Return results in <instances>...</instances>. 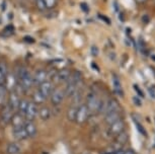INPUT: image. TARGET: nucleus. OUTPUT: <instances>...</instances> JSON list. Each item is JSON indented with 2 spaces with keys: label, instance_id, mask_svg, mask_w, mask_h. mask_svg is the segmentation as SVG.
Listing matches in <instances>:
<instances>
[{
  "label": "nucleus",
  "instance_id": "9",
  "mask_svg": "<svg viewBox=\"0 0 155 154\" xmlns=\"http://www.w3.org/2000/svg\"><path fill=\"white\" fill-rule=\"evenodd\" d=\"M17 84H18V80H17L16 75L13 73H8L4 81V86L6 87L7 90H14Z\"/></svg>",
  "mask_w": 155,
  "mask_h": 154
},
{
  "label": "nucleus",
  "instance_id": "12",
  "mask_svg": "<svg viewBox=\"0 0 155 154\" xmlns=\"http://www.w3.org/2000/svg\"><path fill=\"white\" fill-rule=\"evenodd\" d=\"M25 116L19 114L18 112L13 113L12 118H11V121H10V124H11V126H12V128L23 126V125H25Z\"/></svg>",
  "mask_w": 155,
  "mask_h": 154
},
{
  "label": "nucleus",
  "instance_id": "18",
  "mask_svg": "<svg viewBox=\"0 0 155 154\" xmlns=\"http://www.w3.org/2000/svg\"><path fill=\"white\" fill-rule=\"evenodd\" d=\"M38 115H39V117L42 119L43 121H47V120H49L50 117H51V111H50L49 107L43 106L39 110Z\"/></svg>",
  "mask_w": 155,
  "mask_h": 154
},
{
  "label": "nucleus",
  "instance_id": "6",
  "mask_svg": "<svg viewBox=\"0 0 155 154\" xmlns=\"http://www.w3.org/2000/svg\"><path fill=\"white\" fill-rule=\"evenodd\" d=\"M38 113H39V109H38V104H36L34 101H28L27 111L25 113V121H33L36 119Z\"/></svg>",
  "mask_w": 155,
  "mask_h": 154
},
{
  "label": "nucleus",
  "instance_id": "5",
  "mask_svg": "<svg viewBox=\"0 0 155 154\" xmlns=\"http://www.w3.org/2000/svg\"><path fill=\"white\" fill-rule=\"evenodd\" d=\"M20 103V97L18 93L15 90H11L9 93H8V97H7V104L9 106V107L13 111V113L17 112V109H18V104Z\"/></svg>",
  "mask_w": 155,
  "mask_h": 154
},
{
  "label": "nucleus",
  "instance_id": "29",
  "mask_svg": "<svg viewBox=\"0 0 155 154\" xmlns=\"http://www.w3.org/2000/svg\"><path fill=\"white\" fill-rule=\"evenodd\" d=\"M122 154H136V152L134 150H132V149H128V150L124 151Z\"/></svg>",
  "mask_w": 155,
  "mask_h": 154
},
{
  "label": "nucleus",
  "instance_id": "2",
  "mask_svg": "<svg viewBox=\"0 0 155 154\" xmlns=\"http://www.w3.org/2000/svg\"><path fill=\"white\" fill-rule=\"evenodd\" d=\"M86 106L88 107L90 115L95 114V113L101 112L102 109V100L97 97V94L94 92H90L86 97Z\"/></svg>",
  "mask_w": 155,
  "mask_h": 154
},
{
  "label": "nucleus",
  "instance_id": "28",
  "mask_svg": "<svg viewBox=\"0 0 155 154\" xmlns=\"http://www.w3.org/2000/svg\"><path fill=\"white\" fill-rule=\"evenodd\" d=\"M136 125H137V129L140 131V133H141V134H143L144 136H146V131H145L144 128H143L141 125L138 123V122H136Z\"/></svg>",
  "mask_w": 155,
  "mask_h": 154
},
{
  "label": "nucleus",
  "instance_id": "32",
  "mask_svg": "<svg viewBox=\"0 0 155 154\" xmlns=\"http://www.w3.org/2000/svg\"><path fill=\"white\" fill-rule=\"evenodd\" d=\"M81 7H82V9L84 10V11H85V12H88V6H87V5H86V3H85V6H84V3H82V4H81Z\"/></svg>",
  "mask_w": 155,
  "mask_h": 154
},
{
  "label": "nucleus",
  "instance_id": "15",
  "mask_svg": "<svg viewBox=\"0 0 155 154\" xmlns=\"http://www.w3.org/2000/svg\"><path fill=\"white\" fill-rule=\"evenodd\" d=\"M70 74H71V72H70L69 69H67V68L61 69L60 71H58L56 73L55 79H57L58 82H65V81L69 79Z\"/></svg>",
  "mask_w": 155,
  "mask_h": 154
},
{
  "label": "nucleus",
  "instance_id": "21",
  "mask_svg": "<svg viewBox=\"0 0 155 154\" xmlns=\"http://www.w3.org/2000/svg\"><path fill=\"white\" fill-rule=\"evenodd\" d=\"M113 84H114V89H115L116 93L121 95L123 97V88H122V85H121V82H120L119 78L117 76H114L113 78Z\"/></svg>",
  "mask_w": 155,
  "mask_h": 154
},
{
  "label": "nucleus",
  "instance_id": "13",
  "mask_svg": "<svg viewBox=\"0 0 155 154\" xmlns=\"http://www.w3.org/2000/svg\"><path fill=\"white\" fill-rule=\"evenodd\" d=\"M23 127L28 138H34L37 135V127L33 121H25Z\"/></svg>",
  "mask_w": 155,
  "mask_h": 154
},
{
  "label": "nucleus",
  "instance_id": "17",
  "mask_svg": "<svg viewBox=\"0 0 155 154\" xmlns=\"http://www.w3.org/2000/svg\"><path fill=\"white\" fill-rule=\"evenodd\" d=\"M8 90L4 84H0V106H4L8 97Z\"/></svg>",
  "mask_w": 155,
  "mask_h": 154
},
{
  "label": "nucleus",
  "instance_id": "11",
  "mask_svg": "<svg viewBox=\"0 0 155 154\" xmlns=\"http://www.w3.org/2000/svg\"><path fill=\"white\" fill-rule=\"evenodd\" d=\"M47 80H48V72L43 70V69H40V70L36 71V73L33 76L34 84H38V85H40L41 83L45 82Z\"/></svg>",
  "mask_w": 155,
  "mask_h": 154
},
{
  "label": "nucleus",
  "instance_id": "14",
  "mask_svg": "<svg viewBox=\"0 0 155 154\" xmlns=\"http://www.w3.org/2000/svg\"><path fill=\"white\" fill-rule=\"evenodd\" d=\"M12 134H13V137L15 138L16 140H18V141L25 140V139L28 138L27 132H25V127H23V126L12 128Z\"/></svg>",
  "mask_w": 155,
  "mask_h": 154
},
{
  "label": "nucleus",
  "instance_id": "27",
  "mask_svg": "<svg viewBox=\"0 0 155 154\" xmlns=\"http://www.w3.org/2000/svg\"><path fill=\"white\" fill-rule=\"evenodd\" d=\"M45 4H46V8L51 9V8H54L56 6L57 0H45Z\"/></svg>",
  "mask_w": 155,
  "mask_h": 154
},
{
  "label": "nucleus",
  "instance_id": "26",
  "mask_svg": "<svg viewBox=\"0 0 155 154\" xmlns=\"http://www.w3.org/2000/svg\"><path fill=\"white\" fill-rule=\"evenodd\" d=\"M35 2H36V6L39 8L41 11H44L46 9L45 0H35Z\"/></svg>",
  "mask_w": 155,
  "mask_h": 154
},
{
  "label": "nucleus",
  "instance_id": "30",
  "mask_svg": "<svg viewBox=\"0 0 155 154\" xmlns=\"http://www.w3.org/2000/svg\"><path fill=\"white\" fill-rule=\"evenodd\" d=\"M134 88H135L136 90L138 91V93H139V95H140V97H144V94H143V92H142V91H140V89L138 88V86H137L136 84H135V85H134Z\"/></svg>",
  "mask_w": 155,
  "mask_h": 154
},
{
  "label": "nucleus",
  "instance_id": "20",
  "mask_svg": "<svg viewBox=\"0 0 155 154\" xmlns=\"http://www.w3.org/2000/svg\"><path fill=\"white\" fill-rule=\"evenodd\" d=\"M119 111V104L115 100H110L107 103L106 106V114L107 113H112V112H118Z\"/></svg>",
  "mask_w": 155,
  "mask_h": 154
},
{
  "label": "nucleus",
  "instance_id": "33",
  "mask_svg": "<svg viewBox=\"0 0 155 154\" xmlns=\"http://www.w3.org/2000/svg\"><path fill=\"white\" fill-rule=\"evenodd\" d=\"M137 2H138V3H143V2H145L146 0H136Z\"/></svg>",
  "mask_w": 155,
  "mask_h": 154
},
{
  "label": "nucleus",
  "instance_id": "16",
  "mask_svg": "<svg viewBox=\"0 0 155 154\" xmlns=\"http://www.w3.org/2000/svg\"><path fill=\"white\" fill-rule=\"evenodd\" d=\"M121 119L120 117V114H119V111L118 112H112V113H107L106 114V118H104V121L107 125H110L113 123H115L116 121H118Z\"/></svg>",
  "mask_w": 155,
  "mask_h": 154
},
{
  "label": "nucleus",
  "instance_id": "8",
  "mask_svg": "<svg viewBox=\"0 0 155 154\" xmlns=\"http://www.w3.org/2000/svg\"><path fill=\"white\" fill-rule=\"evenodd\" d=\"M12 115H13V111L10 109L7 103H5L1 110V114H0L1 122L5 125L9 124L11 121V118H12Z\"/></svg>",
  "mask_w": 155,
  "mask_h": 154
},
{
  "label": "nucleus",
  "instance_id": "25",
  "mask_svg": "<svg viewBox=\"0 0 155 154\" xmlns=\"http://www.w3.org/2000/svg\"><path fill=\"white\" fill-rule=\"evenodd\" d=\"M76 109H77V106H71L70 109H68V112H67V118H68L69 121L74 122V120H75V114H76Z\"/></svg>",
  "mask_w": 155,
  "mask_h": 154
},
{
  "label": "nucleus",
  "instance_id": "4",
  "mask_svg": "<svg viewBox=\"0 0 155 154\" xmlns=\"http://www.w3.org/2000/svg\"><path fill=\"white\" fill-rule=\"evenodd\" d=\"M124 130H125V122L122 119H120V120L116 121L115 123L109 125L107 133H109V135L113 136V137H117L118 135L124 132Z\"/></svg>",
  "mask_w": 155,
  "mask_h": 154
},
{
  "label": "nucleus",
  "instance_id": "23",
  "mask_svg": "<svg viewBox=\"0 0 155 154\" xmlns=\"http://www.w3.org/2000/svg\"><path fill=\"white\" fill-rule=\"evenodd\" d=\"M46 100V97H44V95L41 93V92L39 90H37L35 93L33 94V101L36 104H41L43 103L44 101Z\"/></svg>",
  "mask_w": 155,
  "mask_h": 154
},
{
  "label": "nucleus",
  "instance_id": "19",
  "mask_svg": "<svg viewBox=\"0 0 155 154\" xmlns=\"http://www.w3.org/2000/svg\"><path fill=\"white\" fill-rule=\"evenodd\" d=\"M8 74L7 66L3 62H0V84H4L5 78Z\"/></svg>",
  "mask_w": 155,
  "mask_h": 154
},
{
  "label": "nucleus",
  "instance_id": "7",
  "mask_svg": "<svg viewBox=\"0 0 155 154\" xmlns=\"http://www.w3.org/2000/svg\"><path fill=\"white\" fill-rule=\"evenodd\" d=\"M50 97H51V103L53 106H59L63 101L64 97H65V93H64V90L57 87V88L53 89Z\"/></svg>",
  "mask_w": 155,
  "mask_h": 154
},
{
  "label": "nucleus",
  "instance_id": "10",
  "mask_svg": "<svg viewBox=\"0 0 155 154\" xmlns=\"http://www.w3.org/2000/svg\"><path fill=\"white\" fill-rule=\"evenodd\" d=\"M53 89L54 88H53V85H52V82H51V81H49V80H47V81H45V82L40 84L39 89H38V90H39L41 93H42L44 97L47 98V97H49L50 95H51Z\"/></svg>",
  "mask_w": 155,
  "mask_h": 154
},
{
  "label": "nucleus",
  "instance_id": "24",
  "mask_svg": "<svg viewBox=\"0 0 155 154\" xmlns=\"http://www.w3.org/2000/svg\"><path fill=\"white\" fill-rule=\"evenodd\" d=\"M28 101L25 100H20V103L18 104V109H17V112L19 114H21L25 116V113L27 111V107H28Z\"/></svg>",
  "mask_w": 155,
  "mask_h": 154
},
{
  "label": "nucleus",
  "instance_id": "1",
  "mask_svg": "<svg viewBox=\"0 0 155 154\" xmlns=\"http://www.w3.org/2000/svg\"><path fill=\"white\" fill-rule=\"evenodd\" d=\"M17 80H18L20 88L23 91H28L31 88V86L34 85V81H33V76L30 73V71L25 68H22L19 71V74L17 76Z\"/></svg>",
  "mask_w": 155,
  "mask_h": 154
},
{
  "label": "nucleus",
  "instance_id": "31",
  "mask_svg": "<svg viewBox=\"0 0 155 154\" xmlns=\"http://www.w3.org/2000/svg\"><path fill=\"white\" fill-rule=\"evenodd\" d=\"M133 101L137 104V106H141V103H140V100H139L136 97H133Z\"/></svg>",
  "mask_w": 155,
  "mask_h": 154
},
{
  "label": "nucleus",
  "instance_id": "3",
  "mask_svg": "<svg viewBox=\"0 0 155 154\" xmlns=\"http://www.w3.org/2000/svg\"><path fill=\"white\" fill-rule=\"evenodd\" d=\"M89 116H90V113L86 104H80V106H77V109H76L74 122L79 125H82L88 120Z\"/></svg>",
  "mask_w": 155,
  "mask_h": 154
},
{
  "label": "nucleus",
  "instance_id": "22",
  "mask_svg": "<svg viewBox=\"0 0 155 154\" xmlns=\"http://www.w3.org/2000/svg\"><path fill=\"white\" fill-rule=\"evenodd\" d=\"M6 152L8 154H18L20 152V147L16 143H9L6 147Z\"/></svg>",
  "mask_w": 155,
  "mask_h": 154
}]
</instances>
